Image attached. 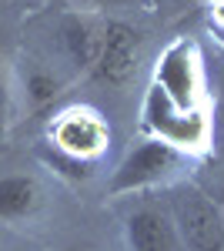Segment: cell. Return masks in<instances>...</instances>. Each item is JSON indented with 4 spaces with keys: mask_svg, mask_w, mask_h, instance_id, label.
<instances>
[{
    "mask_svg": "<svg viewBox=\"0 0 224 251\" xmlns=\"http://www.w3.org/2000/svg\"><path fill=\"white\" fill-rule=\"evenodd\" d=\"M187 164H191L187 151L174 148L161 137H144L111 171L107 194L121 198V194H137V191H148V188H157V184H168L181 171H187Z\"/></svg>",
    "mask_w": 224,
    "mask_h": 251,
    "instance_id": "6da1fadb",
    "label": "cell"
},
{
    "mask_svg": "<svg viewBox=\"0 0 224 251\" xmlns=\"http://www.w3.org/2000/svg\"><path fill=\"white\" fill-rule=\"evenodd\" d=\"M171 218L184 251H224V214L198 184H177L171 198Z\"/></svg>",
    "mask_w": 224,
    "mask_h": 251,
    "instance_id": "7a4b0ae2",
    "label": "cell"
},
{
    "mask_svg": "<svg viewBox=\"0 0 224 251\" xmlns=\"http://www.w3.org/2000/svg\"><path fill=\"white\" fill-rule=\"evenodd\" d=\"M107 144H111V127L91 107H67L47 124V148L64 157L97 164Z\"/></svg>",
    "mask_w": 224,
    "mask_h": 251,
    "instance_id": "3957f363",
    "label": "cell"
},
{
    "mask_svg": "<svg viewBox=\"0 0 224 251\" xmlns=\"http://www.w3.org/2000/svg\"><path fill=\"white\" fill-rule=\"evenodd\" d=\"M144 131L191 154V151H201L207 144V117L201 107L177 111L157 87H150L148 100H144Z\"/></svg>",
    "mask_w": 224,
    "mask_h": 251,
    "instance_id": "277c9868",
    "label": "cell"
},
{
    "mask_svg": "<svg viewBox=\"0 0 224 251\" xmlns=\"http://www.w3.org/2000/svg\"><path fill=\"white\" fill-rule=\"evenodd\" d=\"M141 34L124 20H107L100 27V47L91 74L107 87H127L141 64Z\"/></svg>",
    "mask_w": 224,
    "mask_h": 251,
    "instance_id": "5b68a950",
    "label": "cell"
},
{
    "mask_svg": "<svg viewBox=\"0 0 224 251\" xmlns=\"http://www.w3.org/2000/svg\"><path fill=\"white\" fill-rule=\"evenodd\" d=\"M154 87L168 97L177 111H194L201 100V64L191 44H171L157 60Z\"/></svg>",
    "mask_w": 224,
    "mask_h": 251,
    "instance_id": "8992f818",
    "label": "cell"
},
{
    "mask_svg": "<svg viewBox=\"0 0 224 251\" xmlns=\"http://www.w3.org/2000/svg\"><path fill=\"white\" fill-rule=\"evenodd\" d=\"M124 241L131 251H184L171 211L154 204H141L124 218Z\"/></svg>",
    "mask_w": 224,
    "mask_h": 251,
    "instance_id": "52a82bcc",
    "label": "cell"
},
{
    "mask_svg": "<svg viewBox=\"0 0 224 251\" xmlns=\"http://www.w3.org/2000/svg\"><path fill=\"white\" fill-rule=\"evenodd\" d=\"M44 184L34 174H3L0 177V221L3 225H20L37 218L44 208Z\"/></svg>",
    "mask_w": 224,
    "mask_h": 251,
    "instance_id": "ba28073f",
    "label": "cell"
},
{
    "mask_svg": "<svg viewBox=\"0 0 224 251\" xmlns=\"http://www.w3.org/2000/svg\"><path fill=\"white\" fill-rule=\"evenodd\" d=\"M100 27L104 24H94L87 17H67L60 27V44H64V54L74 64L77 71H87L91 74L94 60H97V47H100Z\"/></svg>",
    "mask_w": 224,
    "mask_h": 251,
    "instance_id": "9c48e42d",
    "label": "cell"
},
{
    "mask_svg": "<svg viewBox=\"0 0 224 251\" xmlns=\"http://www.w3.org/2000/svg\"><path fill=\"white\" fill-rule=\"evenodd\" d=\"M60 94H64V80L57 77L50 67L34 64V67H27V71H24V80H20V97H24L27 111L44 114V111H50L57 100H60Z\"/></svg>",
    "mask_w": 224,
    "mask_h": 251,
    "instance_id": "30bf717a",
    "label": "cell"
},
{
    "mask_svg": "<svg viewBox=\"0 0 224 251\" xmlns=\"http://www.w3.org/2000/svg\"><path fill=\"white\" fill-rule=\"evenodd\" d=\"M44 164L47 168H54L60 177H71V181H87L94 174V168L97 164H87V161H74V157H64V154H57V151H44Z\"/></svg>",
    "mask_w": 224,
    "mask_h": 251,
    "instance_id": "8fae6325",
    "label": "cell"
},
{
    "mask_svg": "<svg viewBox=\"0 0 224 251\" xmlns=\"http://www.w3.org/2000/svg\"><path fill=\"white\" fill-rule=\"evenodd\" d=\"M10 104H14V87H10V74L3 71V60H0V137L10 121Z\"/></svg>",
    "mask_w": 224,
    "mask_h": 251,
    "instance_id": "7c38bea8",
    "label": "cell"
},
{
    "mask_svg": "<svg viewBox=\"0 0 224 251\" xmlns=\"http://www.w3.org/2000/svg\"><path fill=\"white\" fill-rule=\"evenodd\" d=\"M91 10H117V7H131L134 0H84Z\"/></svg>",
    "mask_w": 224,
    "mask_h": 251,
    "instance_id": "4fadbf2b",
    "label": "cell"
},
{
    "mask_svg": "<svg viewBox=\"0 0 224 251\" xmlns=\"http://www.w3.org/2000/svg\"><path fill=\"white\" fill-rule=\"evenodd\" d=\"M207 194H211V201L218 204V211L224 214V171L218 174V181H214V188H211V191H207Z\"/></svg>",
    "mask_w": 224,
    "mask_h": 251,
    "instance_id": "5bb4252c",
    "label": "cell"
},
{
    "mask_svg": "<svg viewBox=\"0 0 224 251\" xmlns=\"http://www.w3.org/2000/svg\"><path fill=\"white\" fill-rule=\"evenodd\" d=\"M214 17H218V24L224 27V0H218V7H214Z\"/></svg>",
    "mask_w": 224,
    "mask_h": 251,
    "instance_id": "9a60e30c",
    "label": "cell"
},
{
    "mask_svg": "<svg viewBox=\"0 0 224 251\" xmlns=\"http://www.w3.org/2000/svg\"><path fill=\"white\" fill-rule=\"evenodd\" d=\"M0 154H3V144H0Z\"/></svg>",
    "mask_w": 224,
    "mask_h": 251,
    "instance_id": "2e32d148",
    "label": "cell"
}]
</instances>
